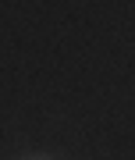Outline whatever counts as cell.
<instances>
[{
  "mask_svg": "<svg viewBox=\"0 0 135 160\" xmlns=\"http://www.w3.org/2000/svg\"><path fill=\"white\" fill-rule=\"evenodd\" d=\"M25 160H57V157H50V153H28Z\"/></svg>",
  "mask_w": 135,
  "mask_h": 160,
  "instance_id": "1",
  "label": "cell"
},
{
  "mask_svg": "<svg viewBox=\"0 0 135 160\" xmlns=\"http://www.w3.org/2000/svg\"><path fill=\"white\" fill-rule=\"evenodd\" d=\"M22 160H25V157H22Z\"/></svg>",
  "mask_w": 135,
  "mask_h": 160,
  "instance_id": "2",
  "label": "cell"
}]
</instances>
